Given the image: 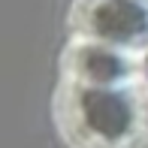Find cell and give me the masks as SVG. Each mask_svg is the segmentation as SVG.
Returning a JSON list of instances; mask_svg holds the SVG:
<instances>
[{
    "mask_svg": "<svg viewBox=\"0 0 148 148\" xmlns=\"http://www.w3.org/2000/svg\"><path fill=\"white\" fill-rule=\"evenodd\" d=\"M66 27L148 58V0H73Z\"/></svg>",
    "mask_w": 148,
    "mask_h": 148,
    "instance_id": "2",
    "label": "cell"
},
{
    "mask_svg": "<svg viewBox=\"0 0 148 148\" xmlns=\"http://www.w3.org/2000/svg\"><path fill=\"white\" fill-rule=\"evenodd\" d=\"M60 79L91 88H121L148 82V58L91 36H70L60 55Z\"/></svg>",
    "mask_w": 148,
    "mask_h": 148,
    "instance_id": "3",
    "label": "cell"
},
{
    "mask_svg": "<svg viewBox=\"0 0 148 148\" xmlns=\"http://www.w3.org/2000/svg\"><path fill=\"white\" fill-rule=\"evenodd\" d=\"M51 118L66 148H148V82L91 88L58 79Z\"/></svg>",
    "mask_w": 148,
    "mask_h": 148,
    "instance_id": "1",
    "label": "cell"
}]
</instances>
